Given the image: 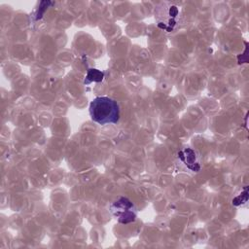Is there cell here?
Wrapping results in <instances>:
<instances>
[{
    "instance_id": "obj_1",
    "label": "cell",
    "mask_w": 249,
    "mask_h": 249,
    "mask_svg": "<svg viewBox=\"0 0 249 249\" xmlns=\"http://www.w3.org/2000/svg\"><path fill=\"white\" fill-rule=\"evenodd\" d=\"M89 112L91 120L100 125L117 124L120 119L118 102L108 96L95 97L89 104Z\"/></svg>"
},
{
    "instance_id": "obj_5",
    "label": "cell",
    "mask_w": 249,
    "mask_h": 249,
    "mask_svg": "<svg viewBox=\"0 0 249 249\" xmlns=\"http://www.w3.org/2000/svg\"><path fill=\"white\" fill-rule=\"evenodd\" d=\"M104 73L97 69H89L85 80V84H89L91 82H100L103 79Z\"/></svg>"
},
{
    "instance_id": "obj_2",
    "label": "cell",
    "mask_w": 249,
    "mask_h": 249,
    "mask_svg": "<svg viewBox=\"0 0 249 249\" xmlns=\"http://www.w3.org/2000/svg\"><path fill=\"white\" fill-rule=\"evenodd\" d=\"M109 211L122 224L134 222L137 215L136 206L128 198L121 196L109 205Z\"/></svg>"
},
{
    "instance_id": "obj_4",
    "label": "cell",
    "mask_w": 249,
    "mask_h": 249,
    "mask_svg": "<svg viewBox=\"0 0 249 249\" xmlns=\"http://www.w3.org/2000/svg\"><path fill=\"white\" fill-rule=\"evenodd\" d=\"M161 6L162 7L160 9V12L166 14L168 16L167 18L163 21V23L172 29L176 24L177 16H179V9L177 6L170 3H162ZM165 25H164V28H165Z\"/></svg>"
},
{
    "instance_id": "obj_3",
    "label": "cell",
    "mask_w": 249,
    "mask_h": 249,
    "mask_svg": "<svg viewBox=\"0 0 249 249\" xmlns=\"http://www.w3.org/2000/svg\"><path fill=\"white\" fill-rule=\"evenodd\" d=\"M180 159L182 160V161L192 170L194 171H197L200 168V164H199V159L198 157L196 155V152L190 148H186L184 150H182L179 154Z\"/></svg>"
}]
</instances>
